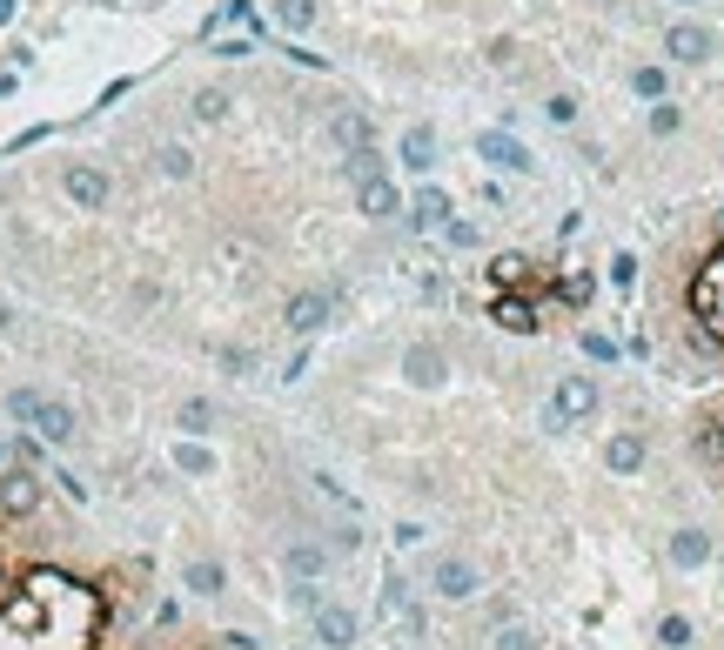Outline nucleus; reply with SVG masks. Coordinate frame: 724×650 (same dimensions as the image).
I'll return each mask as SVG.
<instances>
[{
	"instance_id": "nucleus-1",
	"label": "nucleus",
	"mask_w": 724,
	"mask_h": 650,
	"mask_svg": "<svg viewBox=\"0 0 724 650\" xmlns=\"http://www.w3.org/2000/svg\"><path fill=\"white\" fill-rule=\"evenodd\" d=\"M14 416L34 423L47 443H68V436H74V409L54 403V396H41V389H14Z\"/></svg>"
},
{
	"instance_id": "nucleus-2",
	"label": "nucleus",
	"mask_w": 724,
	"mask_h": 650,
	"mask_svg": "<svg viewBox=\"0 0 724 650\" xmlns=\"http://www.w3.org/2000/svg\"><path fill=\"white\" fill-rule=\"evenodd\" d=\"M430 590L443 597V604H470L476 590H483V577H476L470 557H436L430 563Z\"/></svg>"
},
{
	"instance_id": "nucleus-3",
	"label": "nucleus",
	"mask_w": 724,
	"mask_h": 650,
	"mask_svg": "<svg viewBox=\"0 0 724 650\" xmlns=\"http://www.w3.org/2000/svg\"><path fill=\"white\" fill-rule=\"evenodd\" d=\"M309 624H316V644H329V650H349V644L362 637L356 610H342V604H322V597H309Z\"/></svg>"
},
{
	"instance_id": "nucleus-4",
	"label": "nucleus",
	"mask_w": 724,
	"mask_h": 650,
	"mask_svg": "<svg viewBox=\"0 0 724 650\" xmlns=\"http://www.w3.org/2000/svg\"><path fill=\"white\" fill-rule=\"evenodd\" d=\"M671 563H678V570L711 563V537H704V530H678V537H671Z\"/></svg>"
},
{
	"instance_id": "nucleus-5",
	"label": "nucleus",
	"mask_w": 724,
	"mask_h": 650,
	"mask_svg": "<svg viewBox=\"0 0 724 650\" xmlns=\"http://www.w3.org/2000/svg\"><path fill=\"white\" fill-rule=\"evenodd\" d=\"M557 409H564V416H590V409H597V389H590L584 376H564L557 382Z\"/></svg>"
},
{
	"instance_id": "nucleus-6",
	"label": "nucleus",
	"mask_w": 724,
	"mask_h": 650,
	"mask_svg": "<svg viewBox=\"0 0 724 650\" xmlns=\"http://www.w3.org/2000/svg\"><path fill=\"white\" fill-rule=\"evenodd\" d=\"M483 155L497 161V168H530V148L510 141V135H483Z\"/></svg>"
},
{
	"instance_id": "nucleus-7",
	"label": "nucleus",
	"mask_w": 724,
	"mask_h": 650,
	"mask_svg": "<svg viewBox=\"0 0 724 650\" xmlns=\"http://www.w3.org/2000/svg\"><path fill=\"white\" fill-rule=\"evenodd\" d=\"M409 376L423 382V389H430V382H443V356H436L430 342H416V349H409Z\"/></svg>"
},
{
	"instance_id": "nucleus-8",
	"label": "nucleus",
	"mask_w": 724,
	"mask_h": 650,
	"mask_svg": "<svg viewBox=\"0 0 724 650\" xmlns=\"http://www.w3.org/2000/svg\"><path fill=\"white\" fill-rule=\"evenodd\" d=\"M68 195H74V202H108V181H101V175H94V168H74V175H68Z\"/></svg>"
},
{
	"instance_id": "nucleus-9",
	"label": "nucleus",
	"mask_w": 724,
	"mask_h": 650,
	"mask_svg": "<svg viewBox=\"0 0 724 650\" xmlns=\"http://www.w3.org/2000/svg\"><path fill=\"white\" fill-rule=\"evenodd\" d=\"M289 570H295V577H316V570H329V550H322V543H295Z\"/></svg>"
},
{
	"instance_id": "nucleus-10",
	"label": "nucleus",
	"mask_w": 724,
	"mask_h": 650,
	"mask_svg": "<svg viewBox=\"0 0 724 650\" xmlns=\"http://www.w3.org/2000/svg\"><path fill=\"white\" fill-rule=\"evenodd\" d=\"M362 208H369V215H389V208H396V188H389L383 175H369L362 181Z\"/></svg>"
},
{
	"instance_id": "nucleus-11",
	"label": "nucleus",
	"mask_w": 724,
	"mask_h": 650,
	"mask_svg": "<svg viewBox=\"0 0 724 650\" xmlns=\"http://www.w3.org/2000/svg\"><path fill=\"white\" fill-rule=\"evenodd\" d=\"M644 463V436H617L611 443V470H637Z\"/></svg>"
},
{
	"instance_id": "nucleus-12",
	"label": "nucleus",
	"mask_w": 724,
	"mask_h": 650,
	"mask_svg": "<svg viewBox=\"0 0 724 650\" xmlns=\"http://www.w3.org/2000/svg\"><path fill=\"white\" fill-rule=\"evenodd\" d=\"M289 322H295V329H316V322H322V295H295Z\"/></svg>"
},
{
	"instance_id": "nucleus-13",
	"label": "nucleus",
	"mask_w": 724,
	"mask_h": 650,
	"mask_svg": "<svg viewBox=\"0 0 724 650\" xmlns=\"http://www.w3.org/2000/svg\"><path fill=\"white\" fill-rule=\"evenodd\" d=\"M671 54H684V61H704V34H698V27H678V34H671Z\"/></svg>"
},
{
	"instance_id": "nucleus-14",
	"label": "nucleus",
	"mask_w": 724,
	"mask_h": 650,
	"mask_svg": "<svg viewBox=\"0 0 724 650\" xmlns=\"http://www.w3.org/2000/svg\"><path fill=\"white\" fill-rule=\"evenodd\" d=\"M188 583H195L202 597H215V590H222V563H195V570H188Z\"/></svg>"
},
{
	"instance_id": "nucleus-15",
	"label": "nucleus",
	"mask_w": 724,
	"mask_h": 650,
	"mask_svg": "<svg viewBox=\"0 0 724 650\" xmlns=\"http://www.w3.org/2000/svg\"><path fill=\"white\" fill-rule=\"evenodd\" d=\"M657 637H664L671 650H684V644H691V617H664V624H657Z\"/></svg>"
},
{
	"instance_id": "nucleus-16",
	"label": "nucleus",
	"mask_w": 724,
	"mask_h": 650,
	"mask_svg": "<svg viewBox=\"0 0 724 650\" xmlns=\"http://www.w3.org/2000/svg\"><path fill=\"white\" fill-rule=\"evenodd\" d=\"M181 429H195V436H208V429H215V409H208V403H188V409H181Z\"/></svg>"
},
{
	"instance_id": "nucleus-17",
	"label": "nucleus",
	"mask_w": 724,
	"mask_h": 650,
	"mask_svg": "<svg viewBox=\"0 0 724 650\" xmlns=\"http://www.w3.org/2000/svg\"><path fill=\"white\" fill-rule=\"evenodd\" d=\"M403 155H409V168H423V161H430V128H416V135H403Z\"/></svg>"
},
{
	"instance_id": "nucleus-18",
	"label": "nucleus",
	"mask_w": 724,
	"mask_h": 650,
	"mask_svg": "<svg viewBox=\"0 0 724 650\" xmlns=\"http://www.w3.org/2000/svg\"><path fill=\"white\" fill-rule=\"evenodd\" d=\"M416 222H423V228L443 222V195H416Z\"/></svg>"
},
{
	"instance_id": "nucleus-19",
	"label": "nucleus",
	"mask_w": 724,
	"mask_h": 650,
	"mask_svg": "<svg viewBox=\"0 0 724 650\" xmlns=\"http://www.w3.org/2000/svg\"><path fill=\"white\" fill-rule=\"evenodd\" d=\"M497 650H537V637H530V630H523V624H510V630H503V637H497Z\"/></svg>"
}]
</instances>
